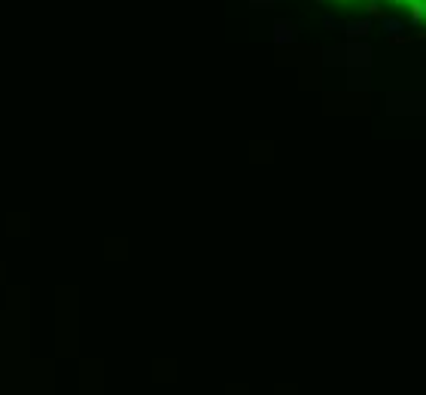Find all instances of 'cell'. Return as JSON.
Returning <instances> with one entry per match:
<instances>
[{"label": "cell", "mask_w": 426, "mask_h": 395, "mask_svg": "<svg viewBox=\"0 0 426 395\" xmlns=\"http://www.w3.org/2000/svg\"><path fill=\"white\" fill-rule=\"evenodd\" d=\"M369 27H372V21H369V18H363V21H347L344 33H347V37H366V33H369Z\"/></svg>", "instance_id": "1"}, {"label": "cell", "mask_w": 426, "mask_h": 395, "mask_svg": "<svg viewBox=\"0 0 426 395\" xmlns=\"http://www.w3.org/2000/svg\"><path fill=\"white\" fill-rule=\"evenodd\" d=\"M381 24H384V30H387L390 37H396V33L402 30V21H399V18H390V15H384V18H381Z\"/></svg>", "instance_id": "2"}, {"label": "cell", "mask_w": 426, "mask_h": 395, "mask_svg": "<svg viewBox=\"0 0 426 395\" xmlns=\"http://www.w3.org/2000/svg\"><path fill=\"white\" fill-rule=\"evenodd\" d=\"M408 12H411V21L420 24V21H423V0H411V3H408Z\"/></svg>", "instance_id": "3"}, {"label": "cell", "mask_w": 426, "mask_h": 395, "mask_svg": "<svg viewBox=\"0 0 426 395\" xmlns=\"http://www.w3.org/2000/svg\"><path fill=\"white\" fill-rule=\"evenodd\" d=\"M366 18H384V9L378 6V0H366Z\"/></svg>", "instance_id": "4"}, {"label": "cell", "mask_w": 426, "mask_h": 395, "mask_svg": "<svg viewBox=\"0 0 426 395\" xmlns=\"http://www.w3.org/2000/svg\"><path fill=\"white\" fill-rule=\"evenodd\" d=\"M390 3H411V0H390Z\"/></svg>", "instance_id": "5"}, {"label": "cell", "mask_w": 426, "mask_h": 395, "mask_svg": "<svg viewBox=\"0 0 426 395\" xmlns=\"http://www.w3.org/2000/svg\"><path fill=\"white\" fill-rule=\"evenodd\" d=\"M323 3H326V0H323ZM332 3H350V0H332Z\"/></svg>", "instance_id": "6"}, {"label": "cell", "mask_w": 426, "mask_h": 395, "mask_svg": "<svg viewBox=\"0 0 426 395\" xmlns=\"http://www.w3.org/2000/svg\"><path fill=\"white\" fill-rule=\"evenodd\" d=\"M423 18H426V0H423Z\"/></svg>", "instance_id": "7"}]
</instances>
